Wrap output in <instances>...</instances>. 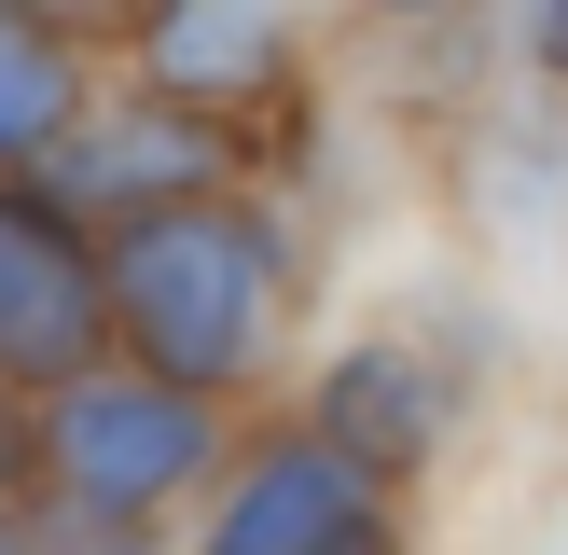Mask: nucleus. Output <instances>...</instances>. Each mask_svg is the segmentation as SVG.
I'll list each match as a JSON object with an SVG mask.
<instances>
[{"instance_id":"nucleus-5","label":"nucleus","mask_w":568,"mask_h":555,"mask_svg":"<svg viewBox=\"0 0 568 555\" xmlns=\"http://www.w3.org/2000/svg\"><path fill=\"white\" fill-rule=\"evenodd\" d=\"M125 56L153 98H194L264 139V111L305 98V0H153L125 28Z\"/></svg>"},{"instance_id":"nucleus-11","label":"nucleus","mask_w":568,"mask_h":555,"mask_svg":"<svg viewBox=\"0 0 568 555\" xmlns=\"http://www.w3.org/2000/svg\"><path fill=\"white\" fill-rule=\"evenodd\" d=\"M28 14H42V28H70V42H125L153 0H28Z\"/></svg>"},{"instance_id":"nucleus-12","label":"nucleus","mask_w":568,"mask_h":555,"mask_svg":"<svg viewBox=\"0 0 568 555\" xmlns=\"http://www.w3.org/2000/svg\"><path fill=\"white\" fill-rule=\"evenodd\" d=\"M28 472V416H14V389H0V486Z\"/></svg>"},{"instance_id":"nucleus-14","label":"nucleus","mask_w":568,"mask_h":555,"mask_svg":"<svg viewBox=\"0 0 568 555\" xmlns=\"http://www.w3.org/2000/svg\"><path fill=\"white\" fill-rule=\"evenodd\" d=\"M0 555H28V514H14V486H0Z\"/></svg>"},{"instance_id":"nucleus-9","label":"nucleus","mask_w":568,"mask_h":555,"mask_svg":"<svg viewBox=\"0 0 568 555\" xmlns=\"http://www.w3.org/2000/svg\"><path fill=\"white\" fill-rule=\"evenodd\" d=\"M28 555H153V514H98V500H42Z\"/></svg>"},{"instance_id":"nucleus-4","label":"nucleus","mask_w":568,"mask_h":555,"mask_svg":"<svg viewBox=\"0 0 568 555\" xmlns=\"http://www.w3.org/2000/svg\"><path fill=\"white\" fill-rule=\"evenodd\" d=\"M111 347V278L98 222L55 209L28 167H0V389H55Z\"/></svg>"},{"instance_id":"nucleus-13","label":"nucleus","mask_w":568,"mask_h":555,"mask_svg":"<svg viewBox=\"0 0 568 555\" xmlns=\"http://www.w3.org/2000/svg\"><path fill=\"white\" fill-rule=\"evenodd\" d=\"M375 28H430V14H458V0H361Z\"/></svg>"},{"instance_id":"nucleus-7","label":"nucleus","mask_w":568,"mask_h":555,"mask_svg":"<svg viewBox=\"0 0 568 555\" xmlns=\"http://www.w3.org/2000/svg\"><path fill=\"white\" fill-rule=\"evenodd\" d=\"M444 431H458V361L430 347V333H361V347H333L320 375V444L347 472H430Z\"/></svg>"},{"instance_id":"nucleus-8","label":"nucleus","mask_w":568,"mask_h":555,"mask_svg":"<svg viewBox=\"0 0 568 555\" xmlns=\"http://www.w3.org/2000/svg\"><path fill=\"white\" fill-rule=\"evenodd\" d=\"M83 98H98V42L42 28L28 0H0V167H42L83 125Z\"/></svg>"},{"instance_id":"nucleus-10","label":"nucleus","mask_w":568,"mask_h":555,"mask_svg":"<svg viewBox=\"0 0 568 555\" xmlns=\"http://www.w3.org/2000/svg\"><path fill=\"white\" fill-rule=\"evenodd\" d=\"M514 56H527V83L568 111V0H514Z\"/></svg>"},{"instance_id":"nucleus-6","label":"nucleus","mask_w":568,"mask_h":555,"mask_svg":"<svg viewBox=\"0 0 568 555\" xmlns=\"http://www.w3.org/2000/svg\"><path fill=\"white\" fill-rule=\"evenodd\" d=\"M209 542L194 555H388V486L347 472L320 431L305 444H264V458L209 472Z\"/></svg>"},{"instance_id":"nucleus-3","label":"nucleus","mask_w":568,"mask_h":555,"mask_svg":"<svg viewBox=\"0 0 568 555\" xmlns=\"http://www.w3.org/2000/svg\"><path fill=\"white\" fill-rule=\"evenodd\" d=\"M250 153L264 139L250 125H222V111H194V98H83V125L55 139L28 181L55 194V209H83L111 236V222H139V209H181V194H222V181H250Z\"/></svg>"},{"instance_id":"nucleus-1","label":"nucleus","mask_w":568,"mask_h":555,"mask_svg":"<svg viewBox=\"0 0 568 555\" xmlns=\"http://www.w3.org/2000/svg\"><path fill=\"white\" fill-rule=\"evenodd\" d=\"M98 278H111V347L166 389H236L264 375L277 347V278H292V236H277L264 194H181V209H139L98 236Z\"/></svg>"},{"instance_id":"nucleus-2","label":"nucleus","mask_w":568,"mask_h":555,"mask_svg":"<svg viewBox=\"0 0 568 555\" xmlns=\"http://www.w3.org/2000/svg\"><path fill=\"white\" fill-rule=\"evenodd\" d=\"M28 472H42V500L166 514V500H194L222 472V403L139 375V361H83V375H55L42 416H28Z\"/></svg>"}]
</instances>
